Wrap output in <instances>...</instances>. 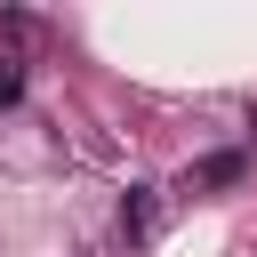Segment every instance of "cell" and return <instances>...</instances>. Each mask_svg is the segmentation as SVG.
I'll return each mask as SVG.
<instances>
[{
  "label": "cell",
  "instance_id": "1",
  "mask_svg": "<svg viewBox=\"0 0 257 257\" xmlns=\"http://www.w3.org/2000/svg\"><path fill=\"white\" fill-rule=\"evenodd\" d=\"M241 177H249V153H209V161L185 169V193H225V185H241Z\"/></svg>",
  "mask_w": 257,
  "mask_h": 257
},
{
  "label": "cell",
  "instance_id": "2",
  "mask_svg": "<svg viewBox=\"0 0 257 257\" xmlns=\"http://www.w3.org/2000/svg\"><path fill=\"white\" fill-rule=\"evenodd\" d=\"M120 233H128V241H153V233H161V193H153V185H128V193H120Z\"/></svg>",
  "mask_w": 257,
  "mask_h": 257
},
{
  "label": "cell",
  "instance_id": "3",
  "mask_svg": "<svg viewBox=\"0 0 257 257\" xmlns=\"http://www.w3.org/2000/svg\"><path fill=\"white\" fill-rule=\"evenodd\" d=\"M16 88H24V72H16V64H8V56H0V104H8V96H16Z\"/></svg>",
  "mask_w": 257,
  "mask_h": 257
}]
</instances>
